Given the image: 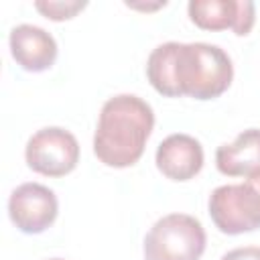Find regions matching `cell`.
<instances>
[{"label":"cell","instance_id":"obj_3","mask_svg":"<svg viewBox=\"0 0 260 260\" xmlns=\"http://www.w3.org/2000/svg\"><path fill=\"white\" fill-rule=\"evenodd\" d=\"M205 230L187 213H169L154 221L144 238V260H199L205 252Z\"/></svg>","mask_w":260,"mask_h":260},{"label":"cell","instance_id":"obj_10","mask_svg":"<svg viewBox=\"0 0 260 260\" xmlns=\"http://www.w3.org/2000/svg\"><path fill=\"white\" fill-rule=\"evenodd\" d=\"M215 165L228 177H252L260 173V128H248L230 144H221L215 150Z\"/></svg>","mask_w":260,"mask_h":260},{"label":"cell","instance_id":"obj_12","mask_svg":"<svg viewBox=\"0 0 260 260\" xmlns=\"http://www.w3.org/2000/svg\"><path fill=\"white\" fill-rule=\"evenodd\" d=\"M221 260H260V248L258 246H244L234 248L221 256Z\"/></svg>","mask_w":260,"mask_h":260},{"label":"cell","instance_id":"obj_9","mask_svg":"<svg viewBox=\"0 0 260 260\" xmlns=\"http://www.w3.org/2000/svg\"><path fill=\"white\" fill-rule=\"evenodd\" d=\"M158 171L173 181H189L203 167V146L189 134H171L156 148Z\"/></svg>","mask_w":260,"mask_h":260},{"label":"cell","instance_id":"obj_8","mask_svg":"<svg viewBox=\"0 0 260 260\" xmlns=\"http://www.w3.org/2000/svg\"><path fill=\"white\" fill-rule=\"evenodd\" d=\"M12 59L30 73L47 71L57 59V41L37 24H18L8 37Z\"/></svg>","mask_w":260,"mask_h":260},{"label":"cell","instance_id":"obj_5","mask_svg":"<svg viewBox=\"0 0 260 260\" xmlns=\"http://www.w3.org/2000/svg\"><path fill=\"white\" fill-rule=\"evenodd\" d=\"M26 165L47 177H63L71 173L79 162L77 138L59 126H47L37 130L24 148Z\"/></svg>","mask_w":260,"mask_h":260},{"label":"cell","instance_id":"obj_7","mask_svg":"<svg viewBox=\"0 0 260 260\" xmlns=\"http://www.w3.org/2000/svg\"><path fill=\"white\" fill-rule=\"evenodd\" d=\"M187 10L191 22L199 28H232L240 37L248 35L256 20V8L250 0H191Z\"/></svg>","mask_w":260,"mask_h":260},{"label":"cell","instance_id":"obj_6","mask_svg":"<svg viewBox=\"0 0 260 260\" xmlns=\"http://www.w3.org/2000/svg\"><path fill=\"white\" fill-rule=\"evenodd\" d=\"M55 193L41 183L18 185L8 199V215L22 234H41L57 219Z\"/></svg>","mask_w":260,"mask_h":260},{"label":"cell","instance_id":"obj_13","mask_svg":"<svg viewBox=\"0 0 260 260\" xmlns=\"http://www.w3.org/2000/svg\"><path fill=\"white\" fill-rule=\"evenodd\" d=\"M51 260H63V258H51Z\"/></svg>","mask_w":260,"mask_h":260},{"label":"cell","instance_id":"obj_4","mask_svg":"<svg viewBox=\"0 0 260 260\" xmlns=\"http://www.w3.org/2000/svg\"><path fill=\"white\" fill-rule=\"evenodd\" d=\"M209 215L223 234L238 236L260 228V173L238 185H221L209 195Z\"/></svg>","mask_w":260,"mask_h":260},{"label":"cell","instance_id":"obj_2","mask_svg":"<svg viewBox=\"0 0 260 260\" xmlns=\"http://www.w3.org/2000/svg\"><path fill=\"white\" fill-rule=\"evenodd\" d=\"M152 126L154 112L148 102L134 93L114 95L102 106L93 152L106 167H132L142 156Z\"/></svg>","mask_w":260,"mask_h":260},{"label":"cell","instance_id":"obj_11","mask_svg":"<svg viewBox=\"0 0 260 260\" xmlns=\"http://www.w3.org/2000/svg\"><path fill=\"white\" fill-rule=\"evenodd\" d=\"M85 6H87V2H81V0H65V2H59V0H37L35 2V8L39 12H43L51 20L73 18Z\"/></svg>","mask_w":260,"mask_h":260},{"label":"cell","instance_id":"obj_1","mask_svg":"<svg viewBox=\"0 0 260 260\" xmlns=\"http://www.w3.org/2000/svg\"><path fill=\"white\" fill-rule=\"evenodd\" d=\"M146 77L167 98L213 100L230 87L234 65L230 55L217 45L169 41L154 47L148 55Z\"/></svg>","mask_w":260,"mask_h":260}]
</instances>
